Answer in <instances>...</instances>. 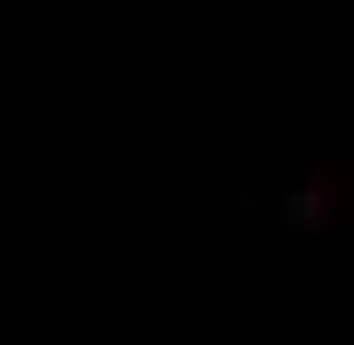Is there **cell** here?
<instances>
[{"instance_id":"cell-1","label":"cell","mask_w":354,"mask_h":345,"mask_svg":"<svg viewBox=\"0 0 354 345\" xmlns=\"http://www.w3.org/2000/svg\"><path fill=\"white\" fill-rule=\"evenodd\" d=\"M330 193H338V185L322 177V185H306V193L290 201V233H314V225H322V209H330Z\"/></svg>"}]
</instances>
